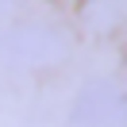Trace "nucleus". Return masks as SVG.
Here are the masks:
<instances>
[{
    "label": "nucleus",
    "mask_w": 127,
    "mask_h": 127,
    "mask_svg": "<svg viewBox=\"0 0 127 127\" xmlns=\"http://www.w3.org/2000/svg\"><path fill=\"white\" fill-rule=\"evenodd\" d=\"M73 39L50 19H19L0 31V62L19 69H46L69 54Z\"/></svg>",
    "instance_id": "nucleus-1"
},
{
    "label": "nucleus",
    "mask_w": 127,
    "mask_h": 127,
    "mask_svg": "<svg viewBox=\"0 0 127 127\" xmlns=\"http://www.w3.org/2000/svg\"><path fill=\"white\" fill-rule=\"evenodd\" d=\"M73 127H127V93L116 81H85L69 108Z\"/></svg>",
    "instance_id": "nucleus-2"
},
{
    "label": "nucleus",
    "mask_w": 127,
    "mask_h": 127,
    "mask_svg": "<svg viewBox=\"0 0 127 127\" xmlns=\"http://www.w3.org/2000/svg\"><path fill=\"white\" fill-rule=\"evenodd\" d=\"M81 23L96 35H108L127 23V0H85L81 4Z\"/></svg>",
    "instance_id": "nucleus-3"
}]
</instances>
